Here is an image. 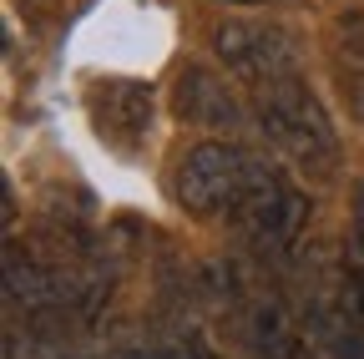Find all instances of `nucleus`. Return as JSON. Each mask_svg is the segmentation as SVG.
Wrapping results in <instances>:
<instances>
[{"instance_id": "nucleus-10", "label": "nucleus", "mask_w": 364, "mask_h": 359, "mask_svg": "<svg viewBox=\"0 0 364 359\" xmlns=\"http://www.w3.org/2000/svg\"><path fill=\"white\" fill-rule=\"evenodd\" d=\"M117 359H157V354H142V349H127V354H117Z\"/></svg>"}, {"instance_id": "nucleus-7", "label": "nucleus", "mask_w": 364, "mask_h": 359, "mask_svg": "<svg viewBox=\"0 0 364 359\" xmlns=\"http://www.w3.org/2000/svg\"><path fill=\"white\" fill-rule=\"evenodd\" d=\"M97 127L132 147L152 127V86H142V81H107L97 92Z\"/></svg>"}, {"instance_id": "nucleus-4", "label": "nucleus", "mask_w": 364, "mask_h": 359, "mask_svg": "<svg viewBox=\"0 0 364 359\" xmlns=\"http://www.w3.org/2000/svg\"><path fill=\"white\" fill-rule=\"evenodd\" d=\"M233 228L258 258H284L299 248V238L309 228V193L294 188L279 167H263V177L233 208Z\"/></svg>"}, {"instance_id": "nucleus-1", "label": "nucleus", "mask_w": 364, "mask_h": 359, "mask_svg": "<svg viewBox=\"0 0 364 359\" xmlns=\"http://www.w3.org/2000/svg\"><path fill=\"white\" fill-rule=\"evenodd\" d=\"M258 102V127H263V142L279 152L299 177L309 183H329L339 172V132L309 86L299 76L289 81H273V86H258L253 92Z\"/></svg>"}, {"instance_id": "nucleus-11", "label": "nucleus", "mask_w": 364, "mask_h": 359, "mask_svg": "<svg viewBox=\"0 0 364 359\" xmlns=\"http://www.w3.org/2000/svg\"><path fill=\"white\" fill-rule=\"evenodd\" d=\"M228 6H253V0H228Z\"/></svg>"}, {"instance_id": "nucleus-9", "label": "nucleus", "mask_w": 364, "mask_h": 359, "mask_svg": "<svg viewBox=\"0 0 364 359\" xmlns=\"http://www.w3.org/2000/svg\"><path fill=\"white\" fill-rule=\"evenodd\" d=\"M349 233H354V258L364 268V177L354 183V223H349Z\"/></svg>"}, {"instance_id": "nucleus-5", "label": "nucleus", "mask_w": 364, "mask_h": 359, "mask_svg": "<svg viewBox=\"0 0 364 359\" xmlns=\"http://www.w3.org/2000/svg\"><path fill=\"white\" fill-rule=\"evenodd\" d=\"M213 56L233 71L238 81H248L253 92L273 81L299 76V46L294 36L268 26V21H223L213 31Z\"/></svg>"}, {"instance_id": "nucleus-8", "label": "nucleus", "mask_w": 364, "mask_h": 359, "mask_svg": "<svg viewBox=\"0 0 364 359\" xmlns=\"http://www.w3.org/2000/svg\"><path fill=\"white\" fill-rule=\"evenodd\" d=\"M329 56H334V81H339V97L349 102L354 117H364V16L349 11L334 21L329 31Z\"/></svg>"}, {"instance_id": "nucleus-6", "label": "nucleus", "mask_w": 364, "mask_h": 359, "mask_svg": "<svg viewBox=\"0 0 364 359\" xmlns=\"http://www.w3.org/2000/svg\"><path fill=\"white\" fill-rule=\"evenodd\" d=\"M177 117L182 122H198V127H213V132L243 122L238 97L228 92L223 76L208 71V66H188V71L177 76Z\"/></svg>"}, {"instance_id": "nucleus-2", "label": "nucleus", "mask_w": 364, "mask_h": 359, "mask_svg": "<svg viewBox=\"0 0 364 359\" xmlns=\"http://www.w3.org/2000/svg\"><path fill=\"white\" fill-rule=\"evenodd\" d=\"M294 309L318 354L364 359V274H349L339 263H314L294 294Z\"/></svg>"}, {"instance_id": "nucleus-3", "label": "nucleus", "mask_w": 364, "mask_h": 359, "mask_svg": "<svg viewBox=\"0 0 364 359\" xmlns=\"http://www.w3.org/2000/svg\"><path fill=\"white\" fill-rule=\"evenodd\" d=\"M263 157L238 142H203L177 167V203L193 218H233L243 193L263 177Z\"/></svg>"}]
</instances>
